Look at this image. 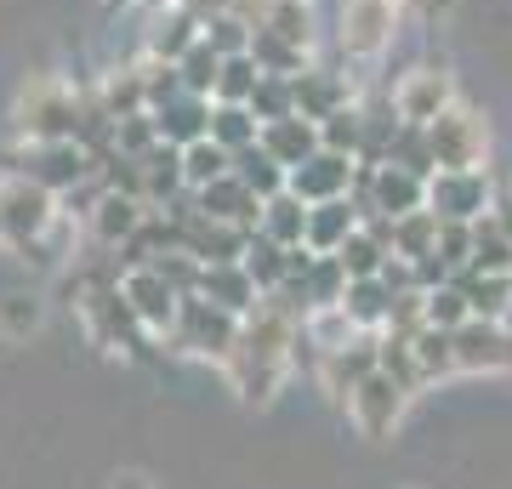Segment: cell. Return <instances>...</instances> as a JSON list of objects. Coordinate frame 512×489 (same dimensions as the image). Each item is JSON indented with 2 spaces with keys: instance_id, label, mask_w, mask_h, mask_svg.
<instances>
[{
  "instance_id": "f546056e",
  "label": "cell",
  "mask_w": 512,
  "mask_h": 489,
  "mask_svg": "<svg viewBox=\"0 0 512 489\" xmlns=\"http://www.w3.org/2000/svg\"><path fill=\"white\" fill-rule=\"evenodd\" d=\"M256 131H262V120L251 114V103H211V143H222L228 154L251 148Z\"/></svg>"
},
{
  "instance_id": "d6a6232c",
  "label": "cell",
  "mask_w": 512,
  "mask_h": 489,
  "mask_svg": "<svg viewBox=\"0 0 512 489\" xmlns=\"http://www.w3.org/2000/svg\"><path fill=\"white\" fill-rule=\"evenodd\" d=\"M433 245H439V217H433L427 205H421V211L393 217V256L416 262V256H433Z\"/></svg>"
},
{
  "instance_id": "5b68a950",
  "label": "cell",
  "mask_w": 512,
  "mask_h": 489,
  "mask_svg": "<svg viewBox=\"0 0 512 489\" xmlns=\"http://www.w3.org/2000/svg\"><path fill=\"white\" fill-rule=\"evenodd\" d=\"M165 336L177 342V353H194V359L222 364L228 353H234V342H239V313L217 308V302H205L200 290H194V296H183L177 325L165 330Z\"/></svg>"
},
{
  "instance_id": "8992f818",
  "label": "cell",
  "mask_w": 512,
  "mask_h": 489,
  "mask_svg": "<svg viewBox=\"0 0 512 489\" xmlns=\"http://www.w3.org/2000/svg\"><path fill=\"white\" fill-rule=\"evenodd\" d=\"M387 103H393V114H399L404 126H427V120H439L456 103V74L444 69V63H410L387 86Z\"/></svg>"
},
{
  "instance_id": "74e56055",
  "label": "cell",
  "mask_w": 512,
  "mask_h": 489,
  "mask_svg": "<svg viewBox=\"0 0 512 489\" xmlns=\"http://www.w3.org/2000/svg\"><path fill=\"white\" fill-rule=\"evenodd\" d=\"M410 347H416V359H421V370H427V381L456 376V336H450V330L421 325L416 336H410Z\"/></svg>"
},
{
  "instance_id": "6da1fadb",
  "label": "cell",
  "mask_w": 512,
  "mask_h": 489,
  "mask_svg": "<svg viewBox=\"0 0 512 489\" xmlns=\"http://www.w3.org/2000/svg\"><path fill=\"white\" fill-rule=\"evenodd\" d=\"M12 131L23 143H57L80 131V86H69L63 74L40 69L29 74L12 97Z\"/></svg>"
},
{
  "instance_id": "83f0119b",
  "label": "cell",
  "mask_w": 512,
  "mask_h": 489,
  "mask_svg": "<svg viewBox=\"0 0 512 489\" xmlns=\"http://www.w3.org/2000/svg\"><path fill=\"white\" fill-rule=\"evenodd\" d=\"M387 302H393V290H387L382 273H376V279H348V290H342V302H336V308L348 313L359 330H382Z\"/></svg>"
},
{
  "instance_id": "8d00e7d4",
  "label": "cell",
  "mask_w": 512,
  "mask_h": 489,
  "mask_svg": "<svg viewBox=\"0 0 512 489\" xmlns=\"http://www.w3.org/2000/svg\"><path fill=\"white\" fill-rule=\"evenodd\" d=\"M177 74H183V91H194V97H211V91H217V74H222V52L200 35L183 57H177Z\"/></svg>"
},
{
  "instance_id": "4dcf8cb0",
  "label": "cell",
  "mask_w": 512,
  "mask_h": 489,
  "mask_svg": "<svg viewBox=\"0 0 512 489\" xmlns=\"http://www.w3.org/2000/svg\"><path fill=\"white\" fill-rule=\"evenodd\" d=\"M228 171H234V154H228L222 143H211V137H200V143L183 148V188H194V194L211 188L217 177H228Z\"/></svg>"
},
{
  "instance_id": "d4e9b609",
  "label": "cell",
  "mask_w": 512,
  "mask_h": 489,
  "mask_svg": "<svg viewBox=\"0 0 512 489\" xmlns=\"http://www.w3.org/2000/svg\"><path fill=\"white\" fill-rule=\"evenodd\" d=\"M450 279H456V290L467 296L473 319H501V325H507V313H512V273L461 268V273H450Z\"/></svg>"
},
{
  "instance_id": "4316f807",
  "label": "cell",
  "mask_w": 512,
  "mask_h": 489,
  "mask_svg": "<svg viewBox=\"0 0 512 489\" xmlns=\"http://www.w3.org/2000/svg\"><path fill=\"white\" fill-rule=\"evenodd\" d=\"M268 239H279V245H302V228H308V200H296L291 188H279V194H268L262 200V222H256Z\"/></svg>"
},
{
  "instance_id": "ab89813d",
  "label": "cell",
  "mask_w": 512,
  "mask_h": 489,
  "mask_svg": "<svg viewBox=\"0 0 512 489\" xmlns=\"http://www.w3.org/2000/svg\"><path fill=\"white\" fill-rule=\"evenodd\" d=\"M251 114L268 126V120H285V114H296V86L291 74H262L251 91Z\"/></svg>"
},
{
  "instance_id": "bcb514c9",
  "label": "cell",
  "mask_w": 512,
  "mask_h": 489,
  "mask_svg": "<svg viewBox=\"0 0 512 489\" xmlns=\"http://www.w3.org/2000/svg\"><path fill=\"white\" fill-rule=\"evenodd\" d=\"M0 325L12 330V336L35 330L40 325V302H35V296H6V302H0Z\"/></svg>"
},
{
  "instance_id": "484cf974",
  "label": "cell",
  "mask_w": 512,
  "mask_h": 489,
  "mask_svg": "<svg viewBox=\"0 0 512 489\" xmlns=\"http://www.w3.org/2000/svg\"><path fill=\"white\" fill-rule=\"evenodd\" d=\"M376 370H382V376H393L404 393H421V387H433V381H427V370H421V359H416V347H410V336H399V330H382V347H376Z\"/></svg>"
},
{
  "instance_id": "e0dca14e",
  "label": "cell",
  "mask_w": 512,
  "mask_h": 489,
  "mask_svg": "<svg viewBox=\"0 0 512 489\" xmlns=\"http://www.w3.org/2000/svg\"><path fill=\"white\" fill-rule=\"evenodd\" d=\"M205 18L183 0H171V6H154V23H148V52L143 57H165V63H177V57L200 40Z\"/></svg>"
},
{
  "instance_id": "c3c4849f",
  "label": "cell",
  "mask_w": 512,
  "mask_h": 489,
  "mask_svg": "<svg viewBox=\"0 0 512 489\" xmlns=\"http://www.w3.org/2000/svg\"><path fill=\"white\" fill-rule=\"evenodd\" d=\"M114 489H148L143 472H126V478H114Z\"/></svg>"
},
{
  "instance_id": "cb8c5ba5",
  "label": "cell",
  "mask_w": 512,
  "mask_h": 489,
  "mask_svg": "<svg viewBox=\"0 0 512 489\" xmlns=\"http://www.w3.org/2000/svg\"><path fill=\"white\" fill-rule=\"evenodd\" d=\"M256 143L268 148L285 171L291 165H302L319 148V120H308V114H285V120H268V126L256 131Z\"/></svg>"
},
{
  "instance_id": "7dc6e473",
  "label": "cell",
  "mask_w": 512,
  "mask_h": 489,
  "mask_svg": "<svg viewBox=\"0 0 512 489\" xmlns=\"http://www.w3.org/2000/svg\"><path fill=\"white\" fill-rule=\"evenodd\" d=\"M490 217H495V222H501V228L512 234V182H501V188H495V200H490Z\"/></svg>"
},
{
  "instance_id": "9a60e30c",
  "label": "cell",
  "mask_w": 512,
  "mask_h": 489,
  "mask_svg": "<svg viewBox=\"0 0 512 489\" xmlns=\"http://www.w3.org/2000/svg\"><path fill=\"white\" fill-rule=\"evenodd\" d=\"M148 211H154L148 200H137V194H126V188H109V182H103V194H97V205L86 211V217H92L97 245H103V251H120V245L148 222Z\"/></svg>"
},
{
  "instance_id": "603a6c76",
  "label": "cell",
  "mask_w": 512,
  "mask_h": 489,
  "mask_svg": "<svg viewBox=\"0 0 512 489\" xmlns=\"http://www.w3.org/2000/svg\"><path fill=\"white\" fill-rule=\"evenodd\" d=\"M359 228V211H353V200L342 194V200H319L308 205V228H302V245H308L313 256H336V245Z\"/></svg>"
},
{
  "instance_id": "ac0fdd59",
  "label": "cell",
  "mask_w": 512,
  "mask_h": 489,
  "mask_svg": "<svg viewBox=\"0 0 512 489\" xmlns=\"http://www.w3.org/2000/svg\"><path fill=\"white\" fill-rule=\"evenodd\" d=\"M154 114V126H160V143H200V137H211V97H194V91H177V97H165Z\"/></svg>"
},
{
  "instance_id": "7bdbcfd3",
  "label": "cell",
  "mask_w": 512,
  "mask_h": 489,
  "mask_svg": "<svg viewBox=\"0 0 512 489\" xmlns=\"http://www.w3.org/2000/svg\"><path fill=\"white\" fill-rule=\"evenodd\" d=\"M387 160H399V165H410V171H421V177H433V148H427V131L404 126V120H399L393 143H387Z\"/></svg>"
},
{
  "instance_id": "681fc988",
  "label": "cell",
  "mask_w": 512,
  "mask_h": 489,
  "mask_svg": "<svg viewBox=\"0 0 512 489\" xmlns=\"http://www.w3.org/2000/svg\"><path fill=\"white\" fill-rule=\"evenodd\" d=\"M382 6H410V0H382Z\"/></svg>"
},
{
  "instance_id": "ba28073f",
  "label": "cell",
  "mask_w": 512,
  "mask_h": 489,
  "mask_svg": "<svg viewBox=\"0 0 512 489\" xmlns=\"http://www.w3.org/2000/svg\"><path fill=\"white\" fill-rule=\"evenodd\" d=\"M495 200V177L490 165L478 171H433L427 177V211L439 222H478Z\"/></svg>"
},
{
  "instance_id": "d590c367",
  "label": "cell",
  "mask_w": 512,
  "mask_h": 489,
  "mask_svg": "<svg viewBox=\"0 0 512 489\" xmlns=\"http://www.w3.org/2000/svg\"><path fill=\"white\" fill-rule=\"evenodd\" d=\"M319 148H336V154H353L359 160V148H365V109L359 103H342L336 114L319 120Z\"/></svg>"
},
{
  "instance_id": "9c48e42d",
  "label": "cell",
  "mask_w": 512,
  "mask_h": 489,
  "mask_svg": "<svg viewBox=\"0 0 512 489\" xmlns=\"http://www.w3.org/2000/svg\"><path fill=\"white\" fill-rule=\"evenodd\" d=\"M120 296H126L131 319H137L148 336H165V330L177 325V308H183L177 285H171L154 262H143V268H120Z\"/></svg>"
},
{
  "instance_id": "277c9868",
  "label": "cell",
  "mask_w": 512,
  "mask_h": 489,
  "mask_svg": "<svg viewBox=\"0 0 512 489\" xmlns=\"http://www.w3.org/2000/svg\"><path fill=\"white\" fill-rule=\"evenodd\" d=\"M404 6H382V0H342L336 6V52L348 63H382L399 40Z\"/></svg>"
},
{
  "instance_id": "7c38bea8",
  "label": "cell",
  "mask_w": 512,
  "mask_h": 489,
  "mask_svg": "<svg viewBox=\"0 0 512 489\" xmlns=\"http://www.w3.org/2000/svg\"><path fill=\"white\" fill-rule=\"evenodd\" d=\"M376 347H382V330H359L353 342H342V347H330L325 359H319V387H325L336 404H348V393L359 387V381L376 370Z\"/></svg>"
},
{
  "instance_id": "5bb4252c",
  "label": "cell",
  "mask_w": 512,
  "mask_h": 489,
  "mask_svg": "<svg viewBox=\"0 0 512 489\" xmlns=\"http://www.w3.org/2000/svg\"><path fill=\"white\" fill-rule=\"evenodd\" d=\"M427 205V177L410 171L399 160L370 165V211L365 217H404V211H421Z\"/></svg>"
},
{
  "instance_id": "f35d334b",
  "label": "cell",
  "mask_w": 512,
  "mask_h": 489,
  "mask_svg": "<svg viewBox=\"0 0 512 489\" xmlns=\"http://www.w3.org/2000/svg\"><path fill=\"white\" fill-rule=\"evenodd\" d=\"M256 80H262V69H256V57H251V52L222 57V74H217V91H211V103H251Z\"/></svg>"
},
{
  "instance_id": "52a82bcc",
  "label": "cell",
  "mask_w": 512,
  "mask_h": 489,
  "mask_svg": "<svg viewBox=\"0 0 512 489\" xmlns=\"http://www.w3.org/2000/svg\"><path fill=\"white\" fill-rule=\"evenodd\" d=\"M12 171L35 177L40 188H52V194H74V188H86V182L97 177V160L74 143V137H57V143H23Z\"/></svg>"
},
{
  "instance_id": "1f68e13d",
  "label": "cell",
  "mask_w": 512,
  "mask_h": 489,
  "mask_svg": "<svg viewBox=\"0 0 512 489\" xmlns=\"http://www.w3.org/2000/svg\"><path fill=\"white\" fill-rule=\"evenodd\" d=\"M234 177L245 182L251 194H262V200H268V194H279V188H285V177H291V171H285V165H279L262 143H251V148H239V154H234Z\"/></svg>"
},
{
  "instance_id": "f907efd6",
  "label": "cell",
  "mask_w": 512,
  "mask_h": 489,
  "mask_svg": "<svg viewBox=\"0 0 512 489\" xmlns=\"http://www.w3.org/2000/svg\"><path fill=\"white\" fill-rule=\"evenodd\" d=\"M114 6H126V0H114Z\"/></svg>"
},
{
  "instance_id": "b9f144b4",
  "label": "cell",
  "mask_w": 512,
  "mask_h": 489,
  "mask_svg": "<svg viewBox=\"0 0 512 489\" xmlns=\"http://www.w3.org/2000/svg\"><path fill=\"white\" fill-rule=\"evenodd\" d=\"M473 319V308H467V296L456 290V279H444V285L427 290V325H439V330H456Z\"/></svg>"
},
{
  "instance_id": "8fae6325",
  "label": "cell",
  "mask_w": 512,
  "mask_h": 489,
  "mask_svg": "<svg viewBox=\"0 0 512 489\" xmlns=\"http://www.w3.org/2000/svg\"><path fill=\"white\" fill-rule=\"evenodd\" d=\"M450 336H456V370H467V376L512 370V336H507L501 319H467V325H456Z\"/></svg>"
},
{
  "instance_id": "60d3db41",
  "label": "cell",
  "mask_w": 512,
  "mask_h": 489,
  "mask_svg": "<svg viewBox=\"0 0 512 489\" xmlns=\"http://www.w3.org/2000/svg\"><path fill=\"white\" fill-rule=\"evenodd\" d=\"M222 57L234 52H251V18H239L234 6H222V12H205V29H200Z\"/></svg>"
},
{
  "instance_id": "ee69618b",
  "label": "cell",
  "mask_w": 512,
  "mask_h": 489,
  "mask_svg": "<svg viewBox=\"0 0 512 489\" xmlns=\"http://www.w3.org/2000/svg\"><path fill=\"white\" fill-rule=\"evenodd\" d=\"M160 143V126H154V114H126V120H114V148H120V154H131V160H137V154H148V148Z\"/></svg>"
},
{
  "instance_id": "d6986e66",
  "label": "cell",
  "mask_w": 512,
  "mask_h": 489,
  "mask_svg": "<svg viewBox=\"0 0 512 489\" xmlns=\"http://www.w3.org/2000/svg\"><path fill=\"white\" fill-rule=\"evenodd\" d=\"M183 194V148L177 143H154L148 154H137V200H148L160 211L165 200Z\"/></svg>"
},
{
  "instance_id": "f1b7e54d",
  "label": "cell",
  "mask_w": 512,
  "mask_h": 489,
  "mask_svg": "<svg viewBox=\"0 0 512 489\" xmlns=\"http://www.w3.org/2000/svg\"><path fill=\"white\" fill-rule=\"evenodd\" d=\"M467 268H478V273H512V234L490 217V211L473 222V262H467Z\"/></svg>"
},
{
  "instance_id": "ffe728a7",
  "label": "cell",
  "mask_w": 512,
  "mask_h": 489,
  "mask_svg": "<svg viewBox=\"0 0 512 489\" xmlns=\"http://www.w3.org/2000/svg\"><path fill=\"white\" fill-rule=\"evenodd\" d=\"M194 200H200L205 217L234 222V228H245V234H251L256 222H262V194H251V188H245V182L234 177V171H228V177H217L211 188H200Z\"/></svg>"
},
{
  "instance_id": "44dd1931",
  "label": "cell",
  "mask_w": 512,
  "mask_h": 489,
  "mask_svg": "<svg viewBox=\"0 0 512 489\" xmlns=\"http://www.w3.org/2000/svg\"><path fill=\"white\" fill-rule=\"evenodd\" d=\"M200 296L205 302H217V308H228V313H239V319L262 302V290H256V279L245 273V262H205Z\"/></svg>"
},
{
  "instance_id": "4fadbf2b",
  "label": "cell",
  "mask_w": 512,
  "mask_h": 489,
  "mask_svg": "<svg viewBox=\"0 0 512 489\" xmlns=\"http://www.w3.org/2000/svg\"><path fill=\"white\" fill-rule=\"evenodd\" d=\"M353 154H336V148H313L302 165H291V177H285V188H291L296 200H342L348 194V182H353Z\"/></svg>"
},
{
  "instance_id": "f6af8a7d",
  "label": "cell",
  "mask_w": 512,
  "mask_h": 489,
  "mask_svg": "<svg viewBox=\"0 0 512 489\" xmlns=\"http://www.w3.org/2000/svg\"><path fill=\"white\" fill-rule=\"evenodd\" d=\"M433 256H439L450 273L467 268V262H473V222H439V245H433Z\"/></svg>"
},
{
  "instance_id": "30bf717a",
  "label": "cell",
  "mask_w": 512,
  "mask_h": 489,
  "mask_svg": "<svg viewBox=\"0 0 512 489\" xmlns=\"http://www.w3.org/2000/svg\"><path fill=\"white\" fill-rule=\"evenodd\" d=\"M404 404H410V393H404L399 381L382 376V370H370V376L348 393V404H342V410L353 416V427H359L365 438H387L404 421Z\"/></svg>"
},
{
  "instance_id": "7402d4cb",
  "label": "cell",
  "mask_w": 512,
  "mask_h": 489,
  "mask_svg": "<svg viewBox=\"0 0 512 489\" xmlns=\"http://www.w3.org/2000/svg\"><path fill=\"white\" fill-rule=\"evenodd\" d=\"M291 86H296V114H308V120H325V114H336L342 103H359V97L348 91V80L330 74V69H319V63L296 69Z\"/></svg>"
},
{
  "instance_id": "7a4b0ae2",
  "label": "cell",
  "mask_w": 512,
  "mask_h": 489,
  "mask_svg": "<svg viewBox=\"0 0 512 489\" xmlns=\"http://www.w3.org/2000/svg\"><path fill=\"white\" fill-rule=\"evenodd\" d=\"M52 228H57V194L40 188L35 177H23V171H6L0 177V239L29 256L40 251V239Z\"/></svg>"
},
{
  "instance_id": "836d02e7",
  "label": "cell",
  "mask_w": 512,
  "mask_h": 489,
  "mask_svg": "<svg viewBox=\"0 0 512 489\" xmlns=\"http://www.w3.org/2000/svg\"><path fill=\"white\" fill-rule=\"evenodd\" d=\"M239 262H245V273L256 279V290H262V296L285 285V245H279V239H268L262 228L245 239V256H239Z\"/></svg>"
},
{
  "instance_id": "3957f363",
  "label": "cell",
  "mask_w": 512,
  "mask_h": 489,
  "mask_svg": "<svg viewBox=\"0 0 512 489\" xmlns=\"http://www.w3.org/2000/svg\"><path fill=\"white\" fill-rule=\"evenodd\" d=\"M421 131H427V148H433V171H478V165H490V120L473 103H461V97Z\"/></svg>"
},
{
  "instance_id": "2e32d148",
  "label": "cell",
  "mask_w": 512,
  "mask_h": 489,
  "mask_svg": "<svg viewBox=\"0 0 512 489\" xmlns=\"http://www.w3.org/2000/svg\"><path fill=\"white\" fill-rule=\"evenodd\" d=\"M285 370L291 364H279V359H262V353H251V347H239L222 359V376L234 381V393L245 404H274V393L285 387Z\"/></svg>"
},
{
  "instance_id": "e575fe53",
  "label": "cell",
  "mask_w": 512,
  "mask_h": 489,
  "mask_svg": "<svg viewBox=\"0 0 512 489\" xmlns=\"http://www.w3.org/2000/svg\"><path fill=\"white\" fill-rule=\"evenodd\" d=\"M103 109L114 114V120H126V114H143L148 109V91H143V69L131 63V69H109L103 74Z\"/></svg>"
}]
</instances>
